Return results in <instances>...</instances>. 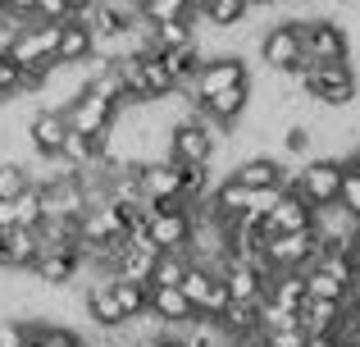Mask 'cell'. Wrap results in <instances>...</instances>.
Here are the masks:
<instances>
[{
  "label": "cell",
  "mask_w": 360,
  "mask_h": 347,
  "mask_svg": "<svg viewBox=\"0 0 360 347\" xmlns=\"http://www.w3.org/2000/svg\"><path fill=\"white\" fill-rule=\"evenodd\" d=\"M14 220H18V229H37L41 224V196H37V187H23L14 196Z\"/></svg>",
  "instance_id": "obj_28"
},
{
  "label": "cell",
  "mask_w": 360,
  "mask_h": 347,
  "mask_svg": "<svg viewBox=\"0 0 360 347\" xmlns=\"http://www.w3.org/2000/svg\"><path fill=\"white\" fill-rule=\"evenodd\" d=\"M183 297L192 302V311H196V320H219V311L229 306V288H224V279L214 275L210 265H187V275H183Z\"/></svg>",
  "instance_id": "obj_4"
},
{
  "label": "cell",
  "mask_w": 360,
  "mask_h": 347,
  "mask_svg": "<svg viewBox=\"0 0 360 347\" xmlns=\"http://www.w3.org/2000/svg\"><path fill=\"white\" fill-rule=\"evenodd\" d=\"M352 347H360V329H356V339H352Z\"/></svg>",
  "instance_id": "obj_36"
},
{
  "label": "cell",
  "mask_w": 360,
  "mask_h": 347,
  "mask_svg": "<svg viewBox=\"0 0 360 347\" xmlns=\"http://www.w3.org/2000/svg\"><path fill=\"white\" fill-rule=\"evenodd\" d=\"M301 60L306 64L352 60V32L338 18H301Z\"/></svg>",
  "instance_id": "obj_3"
},
{
  "label": "cell",
  "mask_w": 360,
  "mask_h": 347,
  "mask_svg": "<svg viewBox=\"0 0 360 347\" xmlns=\"http://www.w3.org/2000/svg\"><path fill=\"white\" fill-rule=\"evenodd\" d=\"M141 233L150 238L155 251H187V233H192V206H169V210H150Z\"/></svg>",
  "instance_id": "obj_8"
},
{
  "label": "cell",
  "mask_w": 360,
  "mask_h": 347,
  "mask_svg": "<svg viewBox=\"0 0 360 347\" xmlns=\"http://www.w3.org/2000/svg\"><path fill=\"white\" fill-rule=\"evenodd\" d=\"M338 324H342V302H315V297H306L297 306V329L301 334H333Z\"/></svg>",
  "instance_id": "obj_19"
},
{
  "label": "cell",
  "mask_w": 360,
  "mask_h": 347,
  "mask_svg": "<svg viewBox=\"0 0 360 347\" xmlns=\"http://www.w3.org/2000/svg\"><path fill=\"white\" fill-rule=\"evenodd\" d=\"M64 137H69V124H64V110H32L27 119V151L32 156H60Z\"/></svg>",
  "instance_id": "obj_12"
},
{
  "label": "cell",
  "mask_w": 360,
  "mask_h": 347,
  "mask_svg": "<svg viewBox=\"0 0 360 347\" xmlns=\"http://www.w3.org/2000/svg\"><path fill=\"white\" fill-rule=\"evenodd\" d=\"M5 229H18V220H14V196H9V201L0 196V233H5Z\"/></svg>",
  "instance_id": "obj_31"
},
{
  "label": "cell",
  "mask_w": 360,
  "mask_h": 347,
  "mask_svg": "<svg viewBox=\"0 0 360 347\" xmlns=\"http://www.w3.org/2000/svg\"><path fill=\"white\" fill-rule=\"evenodd\" d=\"M119 110L110 106L105 96H96V92H82L78 101H69L64 106V124H69V133H82V137H101L110 124H115Z\"/></svg>",
  "instance_id": "obj_10"
},
{
  "label": "cell",
  "mask_w": 360,
  "mask_h": 347,
  "mask_svg": "<svg viewBox=\"0 0 360 347\" xmlns=\"http://www.w3.org/2000/svg\"><path fill=\"white\" fill-rule=\"evenodd\" d=\"M238 347H269V343H264V334H251V339H242Z\"/></svg>",
  "instance_id": "obj_34"
},
{
  "label": "cell",
  "mask_w": 360,
  "mask_h": 347,
  "mask_svg": "<svg viewBox=\"0 0 360 347\" xmlns=\"http://www.w3.org/2000/svg\"><path fill=\"white\" fill-rule=\"evenodd\" d=\"M78 265H82L78 247H73V251H55V247H41V251H37V260H32V270H27V275H32V279H37L41 288H69L73 279H78Z\"/></svg>",
  "instance_id": "obj_13"
},
{
  "label": "cell",
  "mask_w": 360,
  "mask_h": 347,
  "mask_svg": "<svg viewBox=\"0 0 360 347\" xmlns=\"http://www.w3.org/2000/svg\"><path fill=\"white\" fill-rule=\"evenodd\" d=\"M137 5H141V0H137Z\"/></svg>",
  "instance_id": "obj_38"
},
{
  "label": "cell",
  "mask_w": 360,
  "mask_h": 347,
  "mask_svg": "<svg viewBox=\"0 0 360 347\" xmlns=\"http://www.w3.org/2000/svg\"><path fill=\"white\" fill-rule=\"evenodd\" d=\"M110 293H115L123 320H137V315H146V293L150 284H128V279H110Z\"/></svg>",
  "instance_id": "obj_25"
},
{
  "label": "cell",
  "mask_w": 360,
  "mask_h": 347,
  "mask_svg": "<svg viewBox=\"0 0 360 347\" xmlns=\"http://www.w3.org/2000/svg\"><path fill=\"white\" fill-rule=\"evenodd\" d=\"M150 37V51H178V46H192L196 42V23L192 18H169V23H146Z\"/></svg>",
  "instance_id": "obj_22"
},
{
  "label": "cell",
  "mask_w": 360,
  "mask_h": 347,
  "mask_svg": "<svg viewBox=\"0 0 360 347\" xmlns=\"http://www.w3.org/2000/svg\"><path fill=\"white\" fill-rule=\"evenodd\" d=\"M264 343H269V347H301L306 334H301V329H264Z\"/></svg>",
  "instance_id": "obj_30"
},
{
  "label": "cell",
  "mask_w": 360,
  "mask_h": 347,
  "mask_svg": "<svg viewBox=\"0 0 360 347\" xmlns=\"http://www.w3.org/2000/svg\"><path fill=\"white\" fill-rule=\"evenodd\" d=\"M214 146H219V142H214L196 119H183V124L169 128L165 160H174V165H210L214 160Z\"/></svg>",
  "instance_id": "obj_9"
},
{
  "label": "cell",
  "mask_w": 360,
  "mask_h": 347,
  "mask_svg": "<svg viewBox=\"0 0 360 347\" xmlns=\"http://www.w3.org/2000/svg\"><path fill=\"white\" fill-rule=\"evenodd\" d=\"M0 9H14V14H32V0H0Z\"/></svg>",
  "instance_id": "obj_32"
},
{
  "label": "cell",
  "mask_w": 360,
  "mask_h": 347,
  "mask_svg": "<svg viewBox=\"0 0 360 347\" xmlns=\"http://www.w3.org/2000/svg\"><path fill=\"white\" fill-rule=\"evenodd\" d=\"M137 192H141V201H174V196H183V174H178L174 160H141Z\"/></svg>",
  "instance_id": "obj_11"
},
{
  "label": "cell",
  "mask_w": 360,
  "mask_h": 347,
  "mask_svg": "<svg viewBox=\"0 0 360 347\" xmlns=\"http://www.w3.org/2000/svg\"><path fill=\"white\" fill-rule=\"evenodd\" d=\"M23 187H32V178H27V165L23 160H0V196H18Z\"/></svg>",
  "instance_id": "obj_27"
},
{
  "label": "cell",
  "mask_w": 360,
  "mask_h": 347,
  "mask_svg": "<svg viewBox=\"0 0 360 347\" xmlns=\"http://www.w3.org/2000/svg\"><path fill=\"white\" fill-rule=\"evenodd\" d=\"M64 5H69V14H82V9H87L91 0H64Z\"/></svg>",
  "instance_id": "obj_35"
},
{
  "label": "cell",
  "mask_w": 360,
  "mask_h": 347,
  "mask_svg": "<svg viewBox=\"0 0 360 347\" xmlns=\"http://www.w3.org/2000/svg\"><path fill=\"white\" fill-rule=\"evenodd\" d=\"M246 78H251V69H246L242 55H214V60H201V69H196L192 87H187L183 96H192L196 106H201L205 96H214V92H224V87H238Z\"/></svg>",
  "instance_id": "obj_5"
},
{
  "label": "cell",
  "mask_w": 360,
  "mask_h": 347,
  "mask_svg": "<svg viewBox=\"0 0 360 347\" xmlns=\"http://www.w3.org/2000/svg\"><path fill=\"white\" fill-rule=\"evenodd\" d=\"M255 55L269 73H292L301 69V18H274L260 37H255Z\"/></svg>",
  "instance_id": "obj_2"
},
{
  "label": "cell",
  "mask_w": 360,
  "mask_h": 347,
  "mask_svg": "<svg viewBox=\"0 0 360 347\" xmlns=\"http://www.w3.org/2000/svg\"><path fill=\"white\" fill-rule=\"evenodd\" d=\"M338 183H342V160H328V156H310V160H301L297 170H288V178H283V187H292L310 210L333 206Z\"/></svg>",
  "instance_id": "obj_1"
},
{
  "label": "cell",
  "mask_w": 360,
  "mask_h": 347,
  "mask_svg": "<svg viewBox=\"0 0 360 347\" xmlns=\"http://www.w3.org/2000/svg\"><path fill=\"white\" fill-rule=\"evenodd\" d=\"M214 324H219L229 339H238V343L251 339V334H260V302H229Z\"/></svg>",
  "instance_id": "obj_21"
},
{
  "label": "cell",
  "mask_w": 360,
  "mask_h": 347,
  "mask_svg": "<svg viewBox=\"0 0 360 347\" xmlns=\"http://www.w3.org/2000/svg\"><path fill=\"white\" fill-rule=\"evenodd\" d=\"M301 284H306V297H315V302H342L347 297V284H338L328 270L319 265H306L301 270Z\"/></svg>",
  "instance_id": "obj_24"
},
{
  "label": "cell",
  "mask_w": 360,
  "mask_h": 347,
  "mask_svg": "<svg viewBox=\"0 0 360 347\" xmlns=\"http://www.w3.org/2000/svg\"><path fill=\"white\" fill-rule=\"evenodd\" d=\"M146 315L160 320L165 329H169V324H192L196 320V311H192V302L183 297V288H150V293H146Z\"/></svg>",
  "instance_id": "obj_16"
},
{
  "label": "cell",
  "mask_w": 360,
  "mask_h": 347,
  "mask_svg": "<svg viewBox=\"0 0 360 347\" xmlns=\"http://www.w3.org/2000/svg\"><path fill=\"white\" fill-rule=\"evenodd\" d=\"M246 106H251V78L238 82V87H224V92H214V96H205L196 110L210 115V119H219V124H242Z\"/></svg>",
  "instance_id": "obj_18"
},
{
  "label": "cell",
  "mask_w": 360,
  "mask_h": 347,
  "mask_svg": "<svg viewBox=\"0 0 360 347\" xmlns=\"http://www.w3.org/2000/svg\"><path fill=\"white\" fill-rule=\"evenodd\" d=\"M37 251H41V242H37V229H5L0 233V270H32Z\"/></svg>",
  "instance_id": "obj_17"
},
{
  "label": "cell",
  "mask_w": 360,
  "mask_h": 347,
  "mask_svg": "<svg viewBox=\"0 0 360 347\" xmlns=\"http://www.w3.org/2000/svg\"><path fill=\"white\" fill-rule=\"evenodd\" d=\"M196 0H141L137 14L141 23H169V18H192Z\"/></svg>",
  "instance_id": "obj_26"
},
{
  "label": "cell",
  "mask_w": 360,
  "mask_h": 347,
  "mask_svg": "<svg viewBox=\"0 0 360 347\" xmlns=\"http://www.w3.org/2000/svg\"><path fill=\"white\" fill-rule=\"evenodd\" d=\"M37 196H41V220H78L87 210V187H82L78 170L51 178V183H37Z\"/></svg>",
  "instance_id": "obj_6"
},
{
  "label": "cell",
  "mask_w": 360,
  "mask_h": 347,
  "mask_svg": "<svg viewBox=\"0 0 360 347\" xmlns=\"http://www.w3.org/2000/svg\"><path fill=\"white\" fill-rule=\"evenodd\" d=\"M187 251H160L155 256V265H150V288H178L183 284V275H187Z\"/></svg>",
  "instance_id": "obj_23"
},
{
  "label": "cell",
  "mask_w": 360,
  "mask_h": 347,
  "mask_svg": "<svg viewBox=\"0 0 360 347\" xmlns=\"http://www.w3.org/2000/svg\"><path fill=\"white\" fill-rule=\"evenodd\" d=\"M338 206H342L347 215H356V220H360V170H352V165H342V183H338Z\"/></svg>",
  "instance_id": "obj_29"
},
{
  "label": "cell",
  "mask_w": 360,
  "mask_h": 347,
  "mask_svg": "<svg viewBox=\"0 0 360 347\" xmlns=\"http://www.w3.org/2000/svg\"><path fill=\"white\" fill-rule=\"evenodd\" d=\"M87 60H91V32L78 23V18L60 23V42H55V64H87Z\"/></svg>",
  "instance_id": "obj_20"
},
{
  "label": "cell",
  "mask_w": 360,
  "mask_h": 347,
  "mask_svg": "<svg viewBox=\"0 0 360 347\" xmlns=\"http://www.w3.org/2000/svg\"><path fill=\"white\" fill-rule=\"evenodd\" d=\"M233 178H238L242 187H283L288 160H278L274 151H255V156H246V160L233 165Z\"/></svg>",
  "instance_id": "obj_14"
},
{
  "label": "cell",
  "mask_w": 360,
  "mask_h": 347,
  "mask_svg": "<svg viewBox=\"0 0 360 347\" xmlns=\"http://www.w3.org/2000/svg\"><path fill=\"white\" fill-rule=\"evenodd\" d=\"M73 347H82V339H78V343H73Z\"/></svg>",
  "instance_id": "obj_37"
},
{
  "label": "cell",
  "mask_w": 360,
  "mask_h": 347,
  "mask_svg": "<svg viewBox=\"0 0 360 347\" xmlns=\"http://www.w3.org/2000/svg\"><path fill=\"white\" fill-rule=\"evenodd\" d=\"M342 165H352V170H360V142L352 146V151H347V160H342Z\"/></svg>",
  "instance_id": "obj_33"
},
{
  "label": "cell",
  "mask_w": 360,
  "mask_h": 347,
  "mask_svg": "<svg viewBox=\"0 0 360 347\" xmlns=\"http://www.w3.org/2000/svg\"><path fill=\"white\" fill-rule=\"evenodd\" d=\"M260 256L269 260V270H306L310 260L319 256V242H315L310 229H301V233H264Z\"/></svg>",
  "instance_id": "obj_7"
},
{
  "label": "cell",
  "mask_w": 360,
  "mask_h": 347,
  "mask_svg": "<svg viewBox=\"0 0 360 347\" xmlns=\"http://www.w3.org/2000/svg\"><path fill=\"white\" fill-rule=\"evenodd\" d=\"M310 215L315 210H310L292 187H283L278 201H274V210L264 215V233H301V229H310Z\"/></svg>",
  "instance_id": "obj_15"
}]
</instances>
